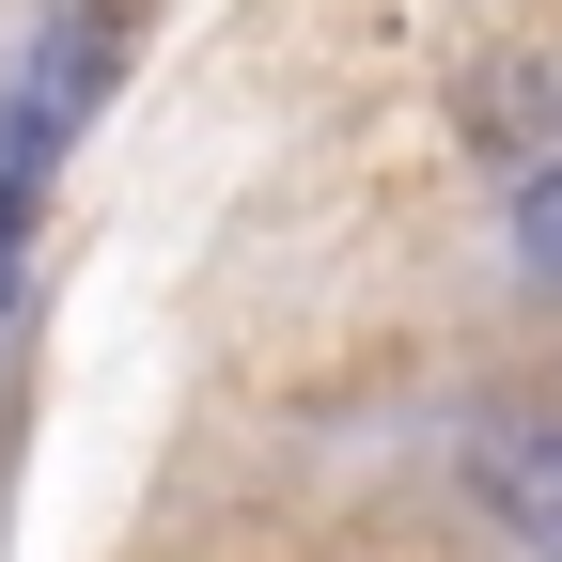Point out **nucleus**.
I'll return each instance as SVG.
<instances>
[{"label": "nucleus", "mask_w": 562, "mask_h": 562, "mask_svg": "<svg viewBox=\"0 0 562 562\" xmlns=\"http://www.w3.org/2000/svg\"><path fill=\"white\" fill-rule=\"evenodd\" d=\"M484 484H501V516L562 547V422H516V438H484Z\"/></svg>", "instance_id": "obj_2"}, {"label": "nucleus", "mask_w": 562, "mask_h": 562, "mask_svg": "<svg viewBox=\"0 0 562 562\" xmlns=\"http://www.w3.org/2000/svg\"><path fill=\"white\" fill-rule=\"evenodd\" d=\"M94 79H110V0L63 47H32V79L0 94V297H16V250H32V203H47V157L79 140V110H94Z\"/></svg>", "instance_id": "obj_1"}]
</instances>
